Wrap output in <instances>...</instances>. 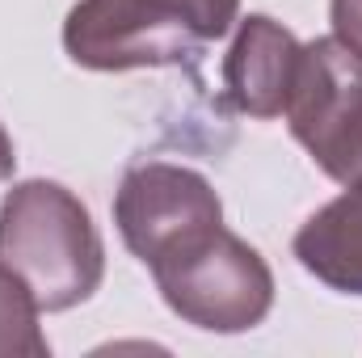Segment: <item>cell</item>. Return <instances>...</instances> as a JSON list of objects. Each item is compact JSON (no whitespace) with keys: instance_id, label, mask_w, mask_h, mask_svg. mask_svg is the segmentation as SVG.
Returning a JSON list of instances; mask_svg holds the SVG:
<instances>
[{"instance_id":"obj_2","label":"cell","mask_w":362,"mask_h":358,"mask_svg":"<svg viewBox=\"0 0 362 358\" xmlns=\"http://www.w3.org/2000/svg\"><path fill=\"white\" fill-rule=\"evenodd\" d=\"M169 312L202 333H249L274 308V274L266 258L223 224L152 266Z\"/></svg>"},{"instance_id":"obj_7","label":"cell","mask_w":362,"mask_h":358,"mask_svg":"<svg viewBox=\"0 0 362 358\" xmlns=\"http://www.w3.org/2000/svg\"><path fill=\"white\" fill-rule=\"evenodd\" d=\"M291 253L329 291L362 295V181L303 219Z\"/></svg>"},{"instance_id":"obj_5","label":"cell","mask_w":362,"mask_h":358,"mask_svg":"<svg viewBox=\"0 0 362 358\" xmlns=\"http://www.w3.org/2000/svg\"><path fill=\"white\" fill-rule=\"evenodd\" d=\"M206 42L169 13L144 0H76L64 21V51L89 72L181 68L194 64Z\"/></svg>"},{"instance_id":"obj_10","label":"cell","mask_w":362,"mask_h":358,"mask_svg":"<svg viewBox=\"0 0 362 358\" xmlns=\"http://www.w3.org/2000/svg\"><path fill=\"white\" fill-rule=\"evenodd\" d=\"M329 21L333 34L362 55V0H329Z\"/></svg>"},{"instance_id":"obj_4","label":"cell","mask_w":362,"mask_h":358,"mask_svg":"<svg viewBox=\"0 0 362 358\" xmlns=\"http://www.w3.org/2000/svg\"><path fill=\"white\" fill-rule=\"evenodd\" d=\"M114 224L122 245L152 270L198 236H206L211 228H219L223 202L198 169L173 161H144L131 165L118 181Z\"/></svg>"},{"instance_id":"obj_11","label":"cell","mask_w":362,"mask_h":358,"mask_svg":"<svg viewBox=\"0 0 362 358\" xmlns=\"http://www.w3.org/2000/svg\"><path fill=\"white\" fill-rule=\"evenodd\" d=\"M13 169H17V148H13V135L0 127V181L13 178Z\"/></svg>"},{"instance_id":"obj_6","label":"cell","mask_w":362,"mask_h":358,"mask_svg":"<svg viewBox=\"0 0 362 358\" xmlns=\"http://www.w3.org/2000/svg\"><path fill=\"white\" fill-rule=\"evenodd\" d=\"M303 42L270 13H249L236 21V38L223 55V93L232 110L249 118H278L299 72Z\"/></svg>"},{"instance_id":"obj_9","label":"cell","mask_w":362,"mask_h":358,"mask_svg":"<svg viewBox=\"0 0 362 358\" xmlns=\"http://www.w3.org/2000/svg\"><path fill=\"white\" fill-rule=\"evenodd\" d=\"M144 4L156 8V13H169V17L185 21L202 42L223 38L240 21V0H144Z\"/></svg>"},{"instance_id":"obj_3","label":"cell","mask_w":362,"mask_h":358,"mask_svg":"<svg viewBox=\"0 0 362 358\" xmlns=\"http://www.w3.org/2000/svg\"><path fill=\"white\" fill-rule=\"evenodd\" d=\"M286 127L337 185L362 181V55L337 34L303 42L286 97Z\"/></svg>"},{"instance_id":"obj_8","label":"cell","mask_w":362,"mask_h":358,"mask_svg":"<svg viewBox=\"0 0 362 358\" xmlns=\"http://www.w3.org/2000/svg\"><path fill=\"white\" fill-rule=\"evenodd\" d=\"M42 308L25 291V282L0 266V358H47L51 342L38 325Z\"/></svg>"},{"instance_id":"obj_1","label":"cell","mask_w":362,"mask_h":358,"mask_svg":"<svg viewBox=\"0 0 362 358\" xmlns=\"http://www.w3.org/2000/svg\"><path fill=\"white\" fill-rule=\"evenodd\" d=\"M0 266H8L42 312L93 299L105 278V245L89 207L59 181H17L0 202Z\"/></svg>"}]
</instances>
